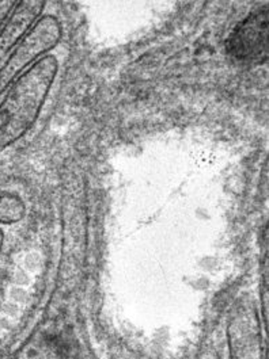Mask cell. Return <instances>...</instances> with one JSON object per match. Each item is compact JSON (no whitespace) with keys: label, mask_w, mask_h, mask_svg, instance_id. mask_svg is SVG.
I'll use <instances>...</instances> for the list:
<instances>
[{"label":"cell","mask_w":269,"mask_h":359,"mask_svg":"<svg viewBox=\"0 0 269 359\" xmlns=\"http://www.w3.org/2000/svg\"><path fill=\"white\" fill-rule=\"evenodd\" d=\"M59 61L46 55L14 81L0 102V154L33 128L58 76Z\"/></svg>","instance_id":"obj_1"},{"label":"cell","mask_w":269,"mask_h":359,"mask_svg":"<svg viewBox=\"0 0 269 359\" xmlns=\"http://www.w3.org/2000/svg\"><path fill=\"white\" fill-rule=\"evenodd\" d=\"M228 52L237 60L264 62L268 56V13L265 8L242 20L228 40Z\"/></svg>","instance_id":"obj_2"},{"label":"cell","mask_w":269,"mask_h":359,"mask_svg":"<svg viewBox=\"0 0 269 359\" xmlns=\"http://www.w3.org/2000/svg\"><path fill=\"white\" fill-rule=\"evenodd\" d=\"M25 213V202L17 194L0 193V224H15Z\"/></svg>","instance_id":"obj_3"},{"label":"cell","mask_w":269,"mask_h":359,"mask_svg":"<svg viewBox=\"0 0 269 359\" xmlns=\"http://www.w3.org/2000/svg\"><path fill=\"white\" fill-rule=\"evenodd\" d=\"M3 243H4V233H3V231H1V228H0V252H1Z\"/></svg>","instance_id":"obj_4"}]
</instances>
